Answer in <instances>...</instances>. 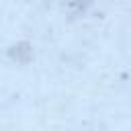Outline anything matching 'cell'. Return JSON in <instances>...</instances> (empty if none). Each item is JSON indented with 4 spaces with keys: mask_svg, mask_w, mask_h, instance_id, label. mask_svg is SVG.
<instances>
[{
    "mask_svg": "<svg viewBox=\"0 0 131 131\" xmlns=\"http://www.w3.org/2000/svg\"><path fill=\"white\" fill-rule=\"evenodd\" d=\"M8 59L18 63V66H27L33 59V45L29 41H18L14 45L8 47Z\"/></svg>",
    "mask_w": 131,
    "mask_h": 131,
    "instance_id": "1",
    "label": "cell"
},
{
    "mask_svg": "<svg viewBox=\"0 0 131 131\" xmlns=\"http://www.w3.org/2000/svg\"><path fill=\"white\" fill-rule=\"evenodd\" d=\"M92 4H94V0H70V2H68V12L76 18V16L86 14Z\"/></svg>",
    "mask_w": 131,
    "mask_h": 131,
    "instance_id": "2",
    "label": "cell"
}]
</instances>
